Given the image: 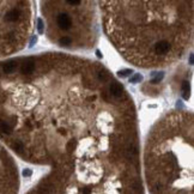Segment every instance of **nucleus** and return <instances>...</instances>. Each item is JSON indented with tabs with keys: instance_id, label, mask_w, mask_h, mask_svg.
<instances>
[{
	"instance_id": "f257e3e1",
	"label": "nucleus",
	"mask_w": 194,
	"mask_h": 194,
	"mask_svg": "<svg viewBox=\"0 0 194 194\" xmlns=\"http://www.w3.org/2000/svg\"><path fill=\"white\" fill-rule=\"evenodd\" d=\"M56 25L61 30H68L72 26V18L67 13H59L56 16Z\"/></svg>"
},
{
	"instance_id": "f03ea898",
	"label": "nucleus",
	"mask_w": 194,
	"mask_h": 194,
	"mask_svg": "<svg viewBox=\"0 0 194 194\" xmlns=\"http://www.w3.org/2000/svg\"><path fill=\"white\" fill-rule=\"evenodd\" d=\"M153 49H155L156 54H158V55H165L166 53L169 52V49H170V43H169V41H166V40H160V41H158L155 44Z\"/></svg>"
},
{
	"instance_id": "7ed1b4c3",
	"label": "nucleus",
	"mask_w": 194,
	"mask_h": 194,
	"mask_svg": "<svg viewBox=\"0 0 194 194\" xmlns=\"http://www.w3.org/2000/svg\"><path fill=\"white\" fill-rule=\"evenodd\" d=\"M19 17H21V11L17 10V9H12L5 15V21L12 23V22L18 21Z\"/></svg>"
},
{
	"instance_id": "20e7f679",
	"label": "nucleus",
	"mask_w": 194,
	"mask_h": 194,
	"mask_svg": "<svg viewBox=\"0 0 194 194\" xmlns=\"http://www.w3.org/2000/svg\"><path fill=\"white\" fill-rule=\"evenodd\" d=\"M109 93L114 97H120L122 95V86L117 83H113L109 88Z\"/></svg>"
},
{
	"instance_id": "39448f33",
	"label": "nucleus",
	"mask_w": 194,
	"mask_h": 194,
	"mask_svg": "<svg viewBox=\"0 0 194 194\" xmlns=\"http://www.w3.org/2000/svg\"><path fill=\"white\" fill-rule=\"evenodd\" d=\"M34 70H35V64L32 61H26L25 64H23L21 71L23 75H31L34 72Z\"/></svg>"
},
{
	"instance_id": "423d86ee",
	"label": "nucleus",
	"mask_w": 194,
	"mask_h": 194,
	"mask_svg": "<svg viewBox=\"0 0 194 194\" xmlns=\"http://www.w3.org/2000/svg\"><path fill=\"white\" fill-rule=\"evenodd\" d=\"M16 68H17V64H16V62H13V61L5 64V65H4V67H3L4 72H5V73H7V75H11V73H13V72L16 71Z\"/></svg>"
},
{
	"instance_id": "0eeeda50",
	"label": "nucleus",
	"mask_w": 194,
	"mask_h": 194,
	"mask_svg": "<svg viewBox=\"0 0 194 194\" xmlns=\"http://www.w3.org/2000/svg\"><path fill=\"white\" fill-rule=\"evenodd\" d=\"M189 91H191V86L188 82H183L182 83V96L185 99L189 98Z\"/></svg>"
},
{
	"instance_id": "6e6552de",
	"label": "nucleus",
	"mask_w": 194,
	"mask_h": 194,
	"mask_svg": "<svg viewBox=\"0 0 194 194\" xmlns=\"http://www.w3.org/2000/svg\"><path fill=\"white\" fill-rule=\"evenodd\" d=\"M0 131H1L4 134H10L11 131H12V128H11L10 124L5 122V121H1V122H0Z\"/></svg>"
},
{
	"instance_id": "1a4fd4ad",
	"label": "nucleus",
	"mask_w": 194,
	"mask_h": 194,
	"mask_svg": "<svg viewBox=\"0 0 194 194\" xmlns=\"http://www.w3.org/2000/svg\"><path fill=\"white\" fill-rule=\"evenodd\" d=\"M163 77H164V73H163V72H155V73H152L151 82H152L153 84H157V83H159L160 80L163 79Z\"/></svg>"
},
{
	"instance_id": "9d476101",
	"label": "nucleus",
	"mask_w": 194,
	"mask_h": 194,
	"mask_svg": "<svg viewBox=\"0 0 194 194\" xmlns=\"http://www.w3.org/2000/svg\"><path fill=\"white\" fill-rule=\"evenodd\" d=\"M59 43H60V46H70V44H72V38L70 36H64L60 38Z\"/></svg>"
},
{
	"instance_id": "9b49d317",
	"label": "nucleus",
	"mask_w": 194,
	"mask_h": 194,
	"mask_svg": "<svg viewBox=\"0 0 194 194\" xmlns=\"http://www.w3.org/2000/svg\"><path fill=\"white\" fill-rule=\"evenodd\" d=\"M143 80V76L142 75H139V73H136L133 77H131V79H130V82L131 83H133V84H137V83H140Z\"/></svg>"
},
{
	"instance_id": "f8f14e48",
	"label": "nucleus",
	"mask_w": 194,
	"mask_h": 194,
	"mask_svg": "<svg viewBox=\"0 0 194 194\" xmlns=\"http://www.w3.org/2000/svg\"><path fill=\"white\" fill-rule=\"evenodd\" d=\"M12 148L15 149V150H17V151H22V150H24V145H23V143L22 142H15L12 144Z\"/></svg>"
},
{
	"instance_id": "ddd939ff",
	"label": "nucleus",
	"mask_w": 194,
	"mask_h": 194,
	"mask_svg": "<svg viewBox=\"0 0 194 194\" xmlns=\"http://www.w3.org/2000/svg\"><path fill=\"white\" fill-rule=\"evenodd\" d=\"M132 72H133V71H132V70H128V68H127V70H122V71H119V72H117V76L121 77V78H125V77H127V76H130Z\"/></svg>"
},
{
	"instance_id": "4468645a",
	"label": "nucleus",
	"mask_w": 194,
	"mask_h": 194,
	"mask_svg": "<svg viewBox=\"0 0 194 194\" xmlns=\"http://www.w3.org/2000/svg\"><path fill=\"white\" fill-rule=\"evenodd\" d=\"M37 30L40 34H43L44 32V25H43V21L42 19H38L37 21Z\"/></svg>"
},
{
	"instance_id": "2eb2a0df",
	"label": "nucleus",
	"mask_w": 194,
	"mask_h": 194,
	"mask_svg": "<svg viewBox=\"0 0 194 194\" xmlns=\"http://www.w3.org/2000/svg\"><path fill=\"white\" fill-rule=\"evenodd\" d=\"M66 3H67L68 5H71V6H77V5H79L80 3H82V0H66Z\"/></svg>"
},
{
	"instance_id": "dca6fc26",
	"label": "nucleus",
	"mask_w": 194,
	"mask_h": 194,
	"mask_svg": "<svg viewBox=\"0 0 194 194\" xmlns=\"http://www.w3.org/2000/svg\"><path fill=\"white\" fill-rule=\"evenodd\" d=\"M31 174H32V171H31L30 169H25V170H23V176H24V177H30V176H31Z\"/></svg>"
},
{
	"instance_id": "f3484780",
	"label": "nucleus",
	"mask_w": 194,
	"mask_h": 194,
	"mask_svg": "<svg viewBox=\"0 0 194 194\" xmlns=\"http://www.w3.org/2000/svg\"><path fill=\"white\" fill-rule=\"evenodd\" d=\"M66 149H67V150H73V149H75V143H73L72 140H71V142H68L67 145H66Z\"/></svg>"
},
{
	"instance_id": "a211bd4d",
	"label": "nucleus",
	"mask_w": 194,
	"mask_h": 194,
	"mask_svg": "<svg viewBox=\"0 0 194 194\" xmlns=\"http://www.w3.org/2000/svg\"><path fill=\"white\" fill-rule=\"evenodd\" d=\"M98 78L101 79V80H107V75H105V73L99 72V73H98Z\"/></svg>"
},
{
	"instance_id": "6ab92c4d",
	"label": "nucleus",
	"mask_w": 194,
	"mask_h": 194,
	"mask_svg": "<svg viewBox=\"0 0 194 194\" xmlns=\"http://www.w3.org/2000/svg\"><path fill=\"white\" fill-rule=\"evenodd\" d=\"M36 41H37V38H36V37H32V38H31V41H30V47L34 46V44L36 43Z\"/></svg>"
},
{
	"instance_id": "aec40b11",
	"label": "nucleus",
	"mask_w": 194,
	"mask_h": 194,
	"mask_svg": "<svg viewBox=\"0 0 194 194\" xmlns=\"http://www.w3.org/2000/svg\"><path fill=\"white\" fill-rule=\"evenodd\" d=\"M189 64H191V65H193V54H191V55H189Z\"/></svg>"
},
{
	"instance_id": "412c9836",
	"label": "nucleus",
	"mask_w": 194,
	"mask_h": 194,
	"mask_svg": "<svg viewBox=\"0 0 194 194\" xmlns=\"http://www.w3.org/2000/svg\"><path fill=\"white\" fill-rule=\"evenodd\" d=\"M96 54H97V56H98V58H101V56H102V54H101V52H99V50H97V52H96Z\"/></svg>"
}]
</instances>
